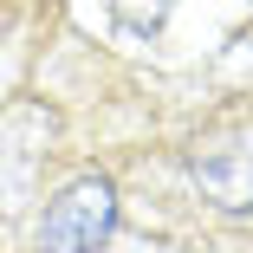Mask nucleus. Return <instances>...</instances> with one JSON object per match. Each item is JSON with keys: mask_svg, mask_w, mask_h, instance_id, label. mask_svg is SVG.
Instances as JSON below:
<instances>
[{"mask_svg": "<svg viewBox=\"0 0 253 253\" xmlns=\"http://www.w3.org/2000/svg\"><path fill=\"white\" fill-rule=\"evenodd\" d=\"M169 7H175V0H111V13H117L130 33H156V26L169 20Z\"/></svg>", "mask_w": 253, "mask_h": 253, "instance_id": "20e7f679", "label": "nucleus"}, {"mask_svg": "<svg viewBox=\"0 0 253 253\" xmlns=\"http://www.w3.org/2000/svg\"><path fill=\"white\" fill-rule=\"evenodd\" d=\"M117 227V188L104 175H78L72 188H59L39 214V253H97Z\"/></svg>", "mask_w": 253, "mask_h": 253, "instance_id": "f257e3e1", "label": "nucleus"}, {"mask_svg": "<svg viewBox=\"0 0 253 253\" xmlns=\"http://www.w3.org/2000/svg\"><path fill=\"white\" fill-rule=\"evenodd\" d=\"M188 175H195V188L208 195L214 208L247 214V208H253V130H227V136L195 143Z\"/></svg>", "mask_w": 253, "mask_h": 253, "instance_id": "f03ea898", "label": "nucleus"}, {"mask_svg": "<svg viewBox=\"0 0 253 253\" xmlns=\"http://www.w3.org/2000/svg\"><path fill=\"white\" fill-rule=\"evenodd\" d=\"M45 169V117L13 111L0 124V214H20L33 201V182Z\"/></svg>", "mask_w": 253, "mask_h": 253, "instance_id": "7ed1b4c3", "label": "nucleus"}]
</instances>
